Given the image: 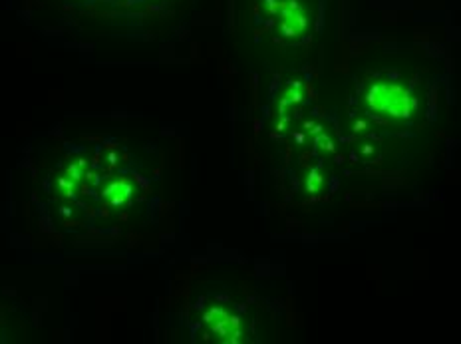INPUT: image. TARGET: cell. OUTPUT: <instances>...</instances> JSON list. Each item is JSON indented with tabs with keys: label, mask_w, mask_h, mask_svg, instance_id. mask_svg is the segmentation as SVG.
I'll list each match as a JSON object with an SVG mask.
<instances>
[{
	"label": "cell",
	"mask_w": 461,
	"mask_h": 344,
	"mask_svg": "<svg viewBox=\"0 0 461 344\" xmlns=\"http://www.w3.org/2000/svg\"><path fill=\"white\" fill-rule=\"evenodd\" d=\"M366 102L374 112H380L390 117H408L411 112L410 94L398 84H386V82L374 84L366 96Z\"/></svg>",
	"instance_id": "1"
},
{
	"label": "cell",
	"mask_w": 461,
	"mask_h": 344,
	"mask_svg": "<svg viewBox=\"0 0 461 344\" xmlns=\"http://www.w3.org/2000/svg\"><path fill=\"white\" fill-rule=\"evenodd\" d=\"M205 322L219 342L241 340V320L223 306H211L205 312Z\"/></svg>",
	"instance_id": "2"
},
{
	"label": "cell",
	"mask_w": 461,
	"mask_h": 344,
	"mask_svg": "<svg viewBox=\"0 0 461 344\" xmlns=\"http://www.w3.org/2000/svg\"><path fill=\"white\" fill-rule=\"evenodd\" d=\"M278 10H280V30L286 36H298L306 28V12L296 0L282 2Z\"/></svg>",
	"instance_id": "3"
},
{
	"label": "cell",
	"mask_w": 461,
	"mask_h": 344,
	"mask_svg": "<svg viewBox=\"0 0 461 344\" xmlns=\"http://www.w3.org/2000/svg\"><path fill=\"white\" fill-rule=\"evenodd\" d=\"M320 185H322V177H320L318 173L308 175V191H316Z\"/></svg>",
	"instance_id": "4"
},
{
	"label": "cell",
	"mask_w": 461,
	"mask_h": 344,
	"mask_svg": "<svg viewBox=\"0 0 461 344\" xmlns=\"http://www.w3.org/2000/svg\"><path fill=\"white\" fill-rule=\"evenodd\" d=\"M318 143H320V147H322V149H328V151H332V149H334L332 141H330L328 137H324V135H322V137L318 139Z\"/></svg>",
	"instance_id": "5"
},
{
	"label": "cell",
	"mask_w": 461,
	"mask_h": 344,
	"mask_svg": "<svg viewBox=\"0 0 461 344\" xmlns=\"http://www.w3.org/2000/svg\"><path fill=\"white\" fill-rule=\"evenodd\" d=\"M364 127H366V123H364V121L356 123V131H364Z\"/></svg>",
	"instance_id": "6"
}]
</instances>
